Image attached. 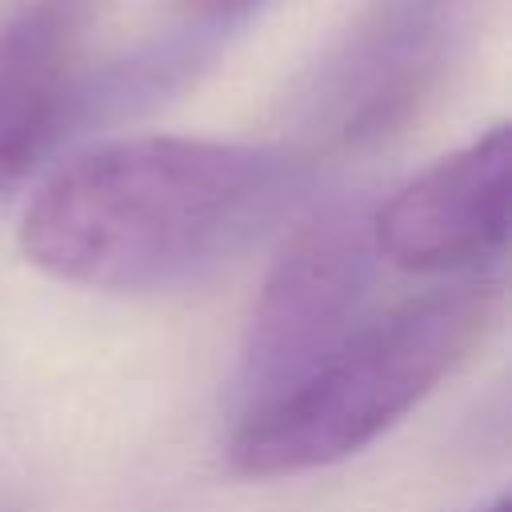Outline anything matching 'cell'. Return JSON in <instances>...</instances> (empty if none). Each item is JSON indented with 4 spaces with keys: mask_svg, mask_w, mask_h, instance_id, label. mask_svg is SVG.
<instances>
[{
    "mask_svg": "<svg viewBox=\"0 0 512 512\" xmlns=\"http://www.w3.org/2000/svg\"><path fill=\"white\" fill-rule=\"evenodd\" d=\"M284 148L132 136L60 164L32 196L20 244L56 280L140 292L192 280L252 244L296 200Z\"/></svg>",
    "mask_w": 512,
    "mask_h": 512,
    "instance_id": "6da1fadb",
    "label": "cell"
},
{
    "mask_svg": "<svg viewBox=\"0 0 512 512\" xmlns=\"http://www.w3.org/2000/svg\"><path fill=\"white\" fill-rule=\"evenodd\" d=\"M496 304L500 280L476 272L356 324L288 392L240 416L228 440L232 468L296 476L360 452L468 356Z\"/></svg>",
    "mask_w": 512,
    "mask_h": 512,
    "instance_id": "7a4b0ae2",
    "label": "cell"
},
{
    "mask_svg": "<svg viewBox=\"0 0 512 512\" xmlns=\"http://www.w3.org/2000/svg\"><path fill=\"white\" fill-rule=\"evenodd\" d=\"M480 12L484 0H372L300 88L304 140L360 152L408 128L456 68Z\"/></svg>",
    "mask_w": 512,
    "mask_h": 512,
    "instance_id": "3957f363",
    "label": "cell"
},
{
    "mask_svg": "<svg viewBox=\"0 0 512 512\" xmlns=\"http://www.w3.org/2000/svg\"><path fill=\"white\" fill-rule=\"evenodd\" d=\"M376 256L372 212L360 200L328 204L292 236L240 344V416L288 392L356 328Z\"/></svg>",
    "mask_w": 512,
    "mask_h": 512,
    "instance_id": "277c9868",
    "label": "cell"
},
{
    "mask_svg": "<svg viewBox=\"0 0 512 512\" xmlns=\"http://www.w3.org/2000/svg\"><path fill=\"white\" fill-rule=\"evenodd\" d=\"M508 164L504 124L436 160L372 212L376 252L416 272L496 260L508 240Z\"/></svg>",
    "mask_w": 512,
    "mask_h": 512,
    "instance_id": "5b68a950",
    "label": "cell"
},
{
    "mask_svg": "<svg viewBox=\"0 0 512 512\" xmlns=\"http://www.w3.org/2000/svg\"><path fill=\"white\" fill-rule=\"evenodd\" d=\"M96 0H20L0 20V200L76 128Z\"/></svg>",
    "mask_w": 512,
    "mask_h": 512,
    "instance_id": "8992f818",
    "label": "cell"
},
{
    "mask_svg": "<svg viewBox=\"0 0 512 512\" xmlns=\"http://www.w3.org/2000/svg\"><path fill=\"white\" fill-rule=\"evenodd\" d=\"M256 4H260V0H188V16L228 40V32H232Z\"/></svg>",
    "mask_w": 512,
    "mask_h": 512,
    "instance_id": "52a82bcc",
    "label": "cell"
},
{
    "mask_svg": "<svg viewBox=\"0 0 512 512\" xmlns=\"http://www.w3.org/2000/svg\"><path fill=\"white\" fill-rule=\"evenodd\" d=\"M488 512H512V508H508V500H496V504H492Z\"/></svg>",
    "mask_w": 512,
    "mask_h": 512,
    "instance_id": "ba28073f",
    "label": "cell"
}]
</instances>
